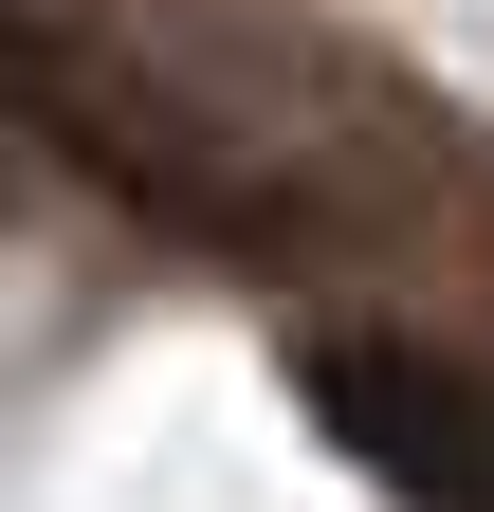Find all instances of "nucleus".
I'll return each instance as SVG.
<instances>
[{
    "label": "nucleus",
    "mask_w": 494,
    "mask_h": 512,
    "mask_svg": "<svg viewBox=\"0 0 494 512\" xmlns=\"http://www.w3.org/2000/svg\"><path fill=\"white\" fill-rule=\"evenodd\" d=\"M0 110L147 238L257 256V275L403 238V202L440 183L403 74L293 19H183V0H0Z\"/></svg>",
    "instance_id": "nucleus-1"
},
{
    "label": "nucleus",
    "mask_w": 494,
    "mask_h": 512,
    "mask_svg": "<svg viewBox=\"0 0 494 512\" xmlns=\"http://www.w3.org/2000/svg\"><path fill=\"white\" fill-rule=\"evenodd\" d=\"M312 403H330V439L385 494H494V366H458V348H403V330H348V348H312Z\"/></svg>",
    "instance_id": "nucleus-2"
}]
</instances>
